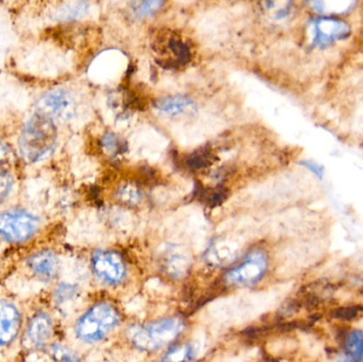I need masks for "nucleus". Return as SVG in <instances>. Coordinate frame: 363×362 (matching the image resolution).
I'll return each mask as SVG.
<instances>
[{
    "label": "nucleus",
    "instance_id": "5",
    "mask_svg": "<svg viewBox=\"0 0 363 362\" xmlns=\"http://www.w3.org/2000/svg\"><path fill=\"white\" fill-rule=\"evenodd\" d=\"M38 225V219L25 210H6L0 214V237L13 244L23 242L36 233Z\"/></svg>",
    "mask_w": 363,
    "mask_h": 362
},
{
    "label": "nucleus",
    "instance_id": "12",
    "mask_svg": "<svg viewBox=\"0 0 363 362\" xmlns=\"http://www.w3.org/2000/svg\"><path fill=\"white\" fill-rule=\"evenodd\" d=\"M30 269L42 280L50 281L57 271V259L50 251H40L28 259Z\"/></svg>",
    "mask_w": 363,
    "mask_h": 362
},
{
    "label": "nucleus",
    "instance_id": "18",
    "mask_svg": "<svg viewBox=\"0 0 363 362\" xmlns=\"http://www.w3.org/2000/svg\"><path fill=\"white\" fill-rule=\"evenodd\" d=\"M12 188V179L6 170H0V202L6 199Z\"/></svg>",
    "mask_w": 363,
    "mask_h": 362
},
{
    "label": "nucleus",
    "instance_id": "3",
    "mask_svg": "<svg viewBox=\"0 0 363 362\" xmlns=\"http://www.w3.org/2000/svg\"><path fill=\"white\" fill-rule=\"evenodd\" d=\"M121 312L114 304L99 302L79 319L77 337L86 344H96L110 335L121 324Z\"/></svg>",
    "mask_w": 363,
    "mask_h": 362
},
{
    "label": "nucleus",
    "instance_id": "13",
    "mask_svg": "<svg viewBox=\"0 0 363 362\" xmlns=\"http://www.w3.org/2000/svg\"><path fill=\"white\" fill-rule=\"evenodd\" d=\"M52 323L47 315L38 314L30 320L27 329V338L33 346H40L50 338Z\"/></svg>",
    "mask_w": 363,
    "mask_h": 362
},
{
    "label": "nucleus",
    "instance_id": "21",
    "mask_svg": "<svg viewBox=\"0 0 363 362\" xmlns=\"http://www.w3.org/2000/svg\"><path fill=\"white\" fill-rule=\"evenodd\" d=\"M10 151H9V148L4 145L0 144V170H4L1 168L2 165L6 163L9 161V157H10Z\"/></svg>",
    "mask_w": 363,
    "mask_h": 362
},
{
    "label": "nucleus",
    "instance_id": "20",
    "mask_svg": "<svg viewBox=\"0 0 363 362\" xmlns=\"http://www.w3.org/2000/svg\"><path fill=\"white\" fill-rule=\"evenodd\" d=\"M53 353L57 355L59 361L63 362H74L72 355L70 354L69 352H67L65 349L61 348V346H57V348L53 349Z\"/></svg>",
    "mask_w": 363,
    "mask_h": 362
},
{
    "label": "nucleus",
    "instance_id": "17",
    "mask_svg": "<svg viewBox=\"0 0 363 362\" xmlns=\"http://www.w3.org/2000/svg\"><path fill=\"white\" fill-rule=\"evenodd\" d=\"M363 308L359 306H347L336 310V318L340 320H354V318L362 314Z\"/></svg>",
    "mask_w": 363,
    "mask_h": 362
},
{
    "label": "nucleus",
    "instance_id": "1",
    "mask_svg": "<svg viewBox=\"0 0 363 362\" xmlns=\"http://www.w3.org/2000/svg\"><path fill=\"white\" fill-rule=\"evenodd\" d=\"M185 327L180 317H167L145 324L132 325L125 335L136 350L150 353L174 344L185 331Z\"/></svg>",
    "mask_w": 363,
    "mask_h": 362
},
{
    "label": "nucleus",
    "instance_id": "19",
    "mask_svg": "<svg viewBox=\"0 0 363 362\" xmlns=\"http://www.w3.org/2000/svg\"><path fill=\"white\" fill-rule=\"evenodd\" d=\"M76 295V288L72 285L62 284L55 293L57 303H64Z\"/></svg>",
    "mask_w": 363,
    "mask_h": 362
},
{
    "label": "nucleus",
    "instance_id": "2",
    "mask_svg": "<svg viewBox=\"0 0 363 362\" xmlns=\"http://www.w3.org/2000/svg\"><path fill=\"white\" fill-rule=\"evenodd\" d=\"M57 132L55 121L35 113L26 123L19 137V151L27 163H36L55 148Z\"/></svg>",
    "mask_w": 363,
    "mask_h": 362
},
{
    "label": "nucleus",
    "instance_id": "15",
    "mask_svg": "<svg viewBox=\"0 0 363 362\" xmlns=\"http://www.w3.org/2000/svg\"><path fill=\"white\" fill-rule=\"evenodd\" d=\"M162 268L168 276L179 278L185 276L190 268L189 261L183 253L170 251L162 261Z\"/></svg>",
    "mask_w": 363,
    "mask_h": 362
},
{
    "label": "nucleus",
    "instance_id": "4",
    "mask_svg": "<svg viewBox=\"0 0 363 362\" xmlns=\"http://www.w3.org/2000/svg\"><path fill=\"white\" fill-rule=\"evenodd\" d=\"M270 266L268 252L262 248H254L224 274L228 286L245 287L257 284L266 276Z\"/></svg>",
    "mask_w": 363,
    "mask_h": 362
},
{
    "label": "nucleus",
    "instance_id": "6",
    "mask_svg": "<svg viewBox=\"0 0 363 362\" xmlns=\"http://www.w3.org/2000/svg\"><path fill=\"white\" fill-rule=\"evenodd\" d=\"M91 269L104 284L115 286L127 276V266L119 253L115 251L96 250L91 255Z\"/></svg>",
    "mask_w": 363,
    "mask_h": 362
},
{
    "label": "nucleus",
    "instance_id": "10",
    "mask_svg": "<svg viewBox=\"0 0 363 362\" xmlns=\"http://www.w3.org/2000/svg\"><path fill=\"white\" fill-rule=\"evenodd\" d=\"M21 327L18 310L10 302L0 300V346L10 344Z\"/></svg>",
    "mask_w": 363,
    "mask_h": 362
},
{
    "label": "nucleus",
    "instance_id": "16",
    "mask_svg": "<svg viewBox=\"0 0 363 362\" xmlns=\"http://www.w3.org/2000/svg\"><path fill=\"white\" fill-rule=\"evenodd\" d=\"M163 1L136 2L133 11L138 16H149L163 6Z\"/></svg>",
    "mask_w": 363,
    "mask_h": 362
},
{
    "label": "nucleus",
    "instance_id": "14",
    "mask_svg": "<svg viewBox=\"0 0 363 362\" xmlns=\"http://www.w3.org/2000/svg\"><path fill=\"white\" fill-rule=\"evenodd\" d=\"M198 356V344L188 341L174 344L157 362H196Z\"/></svg>",
    "mask_w": 363,
    "mask_h": 362
},
{
    "label": "nucleus",
    "instance_id": "7",
    "mask_svg": "<svg viewBox=\"0 0 363 362\" xmlns=\"http://www.w3.org/2000/svg\"><path fill=\"white\" fill-rule=\"evenodd\" d=\"M36 110V113L51 120H68L76 114V101L65 89H52L38 100Z\"/></svg>",
    "mask_w": 363,
    "mask_h": 362
},
{
    "label": "nucleus",
    "instance_id": "8",
    "mask_svg": "<svg viewBox=\"0 0 363 362\" xmlns=\"http://www.w3.org/2000/svg\"><path fill=\"white\" fill-rule=\"evenodd\" d=\"M309 35L317 47H328L333 43L345 40L351 33L349 23L336 17H320L311 25Z\"/></svg>",
    "mask_w": 363,
    "mask_h": 362
},
{
    "label": "nucleus",
    "instance_id": "9",
    "mask_svg": "<svg viewBox=\"0 0 363 362\" xmlns=\"http://www.w3.org/2000/svg\"><path fill=\"white\" fill-rule=\"evenodd\" d=\"M157 112L172 118L190 116L196 112V104L187 96H167L157 100L155 103Z\"/></svg>",
    "mask_w": 363,
    "mask_h": 362
},
{
    "label": "nucleus",
    "instance_id": "11",
    "mask_svg": "<svg viewBox=\"0 0 363 362\" xmlns=\"http://www.w3.org/2000/svg\"><path fill=\"white\" fill-rule=\"evenodd\" d=\"M339 362H363V329H350L343 336Z\"/></svg>",
    "mask_w": 363,
    "mask_h": 362
}]
</instances>
